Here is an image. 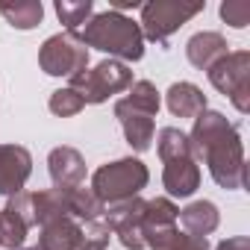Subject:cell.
Listing matches in <instances>:
<instances>
[{
	"label": "cell",
	"instance_id": "6da1fadb",
	"mask_svg": "<svg viewBox=\"0 0 250 250\" xmlns=\"http://www.w3.org/2000/svg\"><path fill=\"white\" fill-rule=\"evenodd\" d=\"M188 142H191L194 159H203L209 165V174L221 188H229V191L244 188L247 165H244V147H241V136L235 124H229L215 109H203L194 118Z\"/></svg>",
	"mask_w": 250,
	"mask_h": 250
},
{
	"label": "cell",
	"instance_id": "7a4b0ae2",
	"mask_svg": "<svg viewBox=\"0 0 250 250\" xmlns=\"http://www.w3.org/2000/svg\"><path fill=\"white\" fill-rule=\"evenodd\" d=\"M85 47H94V50H103L109 56H115L118 62H139L145 56V36H142V27L121 15V12H100V15H91L88 24L74 33Z\"/></svg>",
	"mask_w": 250,
	"mask_h": 250
},
{
	"label": "cell",
	"instance_id": "3957f363",
	"mask_svg": "<svg viewBox=\"0 0 250 250\" xmlns=\"http://www.w3.org/2000/svg\"><path fill=\"white\" fill-rule=\"evenodd\" d=\"M150 171L142 159H118L109 165H100L91 177V191L97 194V200L103 206L121 203V200H133L139 197V191L147 186Z\"/></svg>",
	"mask_w": 250,
	"mask_h": 250
},
{
	"label": "cell",
	"instance_id": "277c9868",
	"mask_svg": "<svg viewBox=\"0 0 250 250\" xmlns=\"http://www.w3.org/2000/svg\"><path fill=\"white\" fill-rule=\"evenodd\" d=\"M130 85H133V71L127 65L118 62V59H103L91 71L85 68V71L74 74L68 88H74L83 97V103H103L112 94L127 91Z\"/></svg>",
	"mask_w": 250,
	"mask_h": 250
},
{
	"label": "cell",
	"instance_id": "5b68a950",
	"mask_svg": "<svg viewBox=\"0 0 250 250\" xmlns=\"http://www.w3.org/2000/svg\"><path fill=\"white\" fill-rule=\"evenodd\" d=\"M209 83L221 94H227L241 115L250 112V53L247 50H235L218 59L209 68Z\"/></svg>",
	"mask_w": 250,
	"mask_h": 250
},
{
	"label": "cell",
	"instance_id": "8992f818",
	"mask_svg": "<svg viewBox=\"0 0 250 250\" xmlns=\"http://www.w3.org/2000/svg\"><path fill=\"white\" fill-rule=\"evenodd\" d=\"M206 3H180V0H153L142 6V36L150 42H168L186 21L203 12Z\"/></svg>",
	"mask_w": 250,
	"mask_h": 250
},
{
	"label": "cell",
	"instance_id": "52a82bcc",
	"mask_svg": "<svg viewBox=\"0 0 250 250\" xmlns=\"http://www.w3.org/2000/svg\"><path fill=\"white\" fill-rule=\"evenodd\" d=\"M39 65L50 77H74L88 68V47L74 33H56L50 36L39 50Z\"/></svg>",
	"mask_w": 250,
	"mask_h": 250
},
{
	"label": "cell",
	"instance_id": "ba28073f",
	"mask_svg": "<svg viewBox=\"0 0 250 250\" xmlns=\"http://www.w3.org/2000/svg\"><path fill=\"white\" fill-rule=\"evenodd\" d=\"M145 206L147 200L133 197V200H121L112 203L103 212V224L112 229V235H118V241L127 250H145Z\"/></svg>",
	"mask_w": 250,
	"mask_h": 250
},
{
	"label": "cell",
	"instance_id": "9c48e42d",
	"mask_svg": "<svg viewBox=\"0 0 250 250\" xmlns=\"http://www.w3.org/2000/svg\"><path fill=\"white\" fill-rule=\"evenodd\" d=\"M33 174V156L21 145H0V194H18L24 191Z\"/></svg>",
	"mask_w": 250,
	"mask_h": 250
},
{
	"label": "cell",
	"instance_id": "30bf717a",
	"mask_svg": "<svg viewBox=\"0 0 250 250\" xmlns=\"http://www.w3.org/2000/svg\"><path fill=\"white\" fill-rule=\"evenodd\" d=\"M115 118L121 121V130H124V136H127V145H130L133 150H139V153L150 150L153 133H156L150 115L133 109L127 100H118V103H115Z\"/></svg>",
	"mask_w": 250,
	"mask_h": 250
},
{
	"label": "cell",
	"instance_id": "8fae6325",
	"mask_svg": "<svg viewBox=\"0 0 250 250\" xmlns=\"http://www.w3.org/2000/svg\"><path fill=\"white\" fill-rule=\"evenodd\" d=\"M162 186L168 188L171 197H191L200 188V168L194 156H177L162 162Z\"/></svg>",
	"mask_w": 250,
	"mask_h": 250
},
{
	"label": "cell",
	"instance_id": "7c38bea8",
	"mask_svg": "<svg viewBox=\"0 0 250 250\" xmlns=\"http://www.w3.org/2000/svg\"><path fill=\"white\" fill-rule=\"evenodd\" d=\"M53 188H77L85 180V159L74 147H53L47 156Z\"/></svg>",
	"mask_w": 250,
	"mask_h": 250
},
{
	"label": "cell",
	"instance_id": "4fadbf2b",
	"mask_svg": "<svg viewBox=\"0 0 250 250\" xmlns=\"http://www.w3.org/2000/svg\"><path fill=\"white\" fill-rule=\"evenodd\" d=\"M80 241H83V227L74 218H56L42 224L39 250H80Z\"/></svg>",
	"mask_w": 250,
	"mask_h": 250
},
{
	"label": "cell",
	"instance_id": "5bb4252c",
	"mask_svg": "<svg viewBox=\"0 0 250 250\" xmlns=\"http://www.w3.org/2000/svg\"><path fill=\"white\" fill-rule=\"evenodd\" d=\"M227 47H229V44H227V39H224L221 33H197V36L188 39L186 56H188V62H191L194 68L209 71L218 59H224V56L229 53Z\"/></svg>",
	"mask_w": 250,
	"mask_h": 250
},
{
	"label": "cell",
	"instance_id": "9a60e30c",
	"mask_svg": "<svg viewBox=\"0 0 250 250\" xmlns=\"http://www.w3.org/2000/svg\"><path fill=\"white\" fill-rule=\"evenodd\" d=\"M165 103H168V112L177 118H197L206 109V94L194 83H174L165 91Z\"/></svg>",
	"mask_w": 250,
	"mask_h": 250
},
{
	"label": "cell",
	"instance_id": "2e32d148",
	"mask_svg": "<svg viewBox=\"0 0 250 250\" xmlns=\"http://www.w3.org/2000/svg\"><path fill=\"white\" fill-rule=\"evenodd\" d=\"M180 221L186 227L188 235H197V238H206L209 232L218 229L221 224V212L212 200H194L188 203L186 209H180Z\"/></svg>",
	"mask_w": 250,
	"mask_h": 250
},
{
	"label": "cell",
	"instance_id": "e0dca14e",
	"mask_svg": "<svg viewBox=\"0 0 250 250\" xmlns=\"http://www.w3.org/2000/svg\"><path fill=\"white\" fill-rule=\"evenodd\" d=\"M145 244H147L150 250H209V241H206V238L180 232L177 227H165V229L147 232V235H145Z\"/></svg>",
	"mask_w": 250,
	"mask_h": 250
},
{
	"label": "cell",
	"instance_id": "ac0fdd59",
	"mask_svg": "<svg viewBox=\"0 0 250 250\" xmlns=\"http://www.w3.org/2000/svg\"><path fill=\"white\" fill-rule=\"evenodd\" d=\"M33 212H36V224H47V221H56V218H71L68 191L65 188L36 191L33 194Z\"/></svg>",
	"mask_w": 250,
	"mask_h": 250
},
{
	"label": "cell",
	"instance_id": "d6986e66",
	"mask_svg": "<svg viewBox=\"0 0 250 250\" xmlns=\"http://www.w3.org/2000/svg\"><path fill=\"white\" fill-rule=\"evenodd\" d=\"M68 191V212L71 218H80V221H94V218H103L106 206L97 200V194L85 186H77V188H65Z\"/></svg>",
	"mask_w": 250,
	"mask_h": 250
},
{
	"label": "cell",
	"instance_id": "ffe728a7",
	"mask_svg": "<svg viewBox=\"0 0 250 250\" xmlns=\"http://www.w3.org/2000/svg\"><path fill=\"white\" fill-rule=\"evenodd\" d=\"M177 221H180V209L168 197L147 200V206H145V235L156 232V229H165V227H177Z\"/></svg>",
	"mask_w": 250,
	"mask_h": 250
},
{
	"label": "cell",
	"instance_id": "44dd1931",
	"mask_svg": "<svg viewBox=\"0 0 250 250\" xmlns=\"http://www.w3.org/2000/svg\"><path fill=\"white\" fill-rule=\"evenodd\" d=\"M0 15L9 21V27L15 30H33L42 24L44 18V6L39 0H27V3H15V6H0Z\"/></svg>",
	"mask_w": 250,
	"mask_h": 250
},
{
	"label": "cell",
	"instance_id": "7402d4cb",
	"mask_svg": "<svg viewBox=\"0 0 250 250\" xmlns=\"http://www.w3.org/2000/svg\"><path fill=\"white\" fill-rule=\"evenodd\" d=\"M156 150H159V159H177V156H194L191 150V142L183 130L177 127H162L159 136H156Z\"/></svg>",
	"mask_w": 250,
	"mask_h": 250
},
{
	"label": "cell",
	"instance_id": "603a6c76",
	"mask_svg": "<svg viewBox=\"0 0 250 250\" xmlns=\"http://www.w3.org/2000/svg\"><path fill=\"white\" fill-rule=\"evenodd\" d=\"M91 12H94L91 0H77V3H71V0H56V15H59V21L65 24L68 33H80L88 24Z\"/></svg>",
	"mask_w": 250,
	"mask_h": 250
},
{
	"label": "cell",
	"instance_id": "cb8c5ba5",
	"mask_svg": "<svg viewBox=\"0 0 250 250\" xmlns=\"http://www.w3.org/2000/svg\"><path fill=\"white\" fill-rule=\"evenodd\" d=\"M133 109H139V112H145V115H156L159 112V106H162V100H159V91H156V85L153 83H147V80H136L133 85H130V94L124 97Z\"/></svg>",
	"mask_w": 250,
	"mask_h": 250
},
{
	"label": "cell",
	"instance_id": "d4e9b609",
	"mask_svg": "<svg viewBox=\"0 0 250 250\" xmlns=\"http://www.w3.org/2000/svg\"><path fill=\"white\" fill-rule=\"evenodd\" d=\"M80 227H83V241H80V250H106V247H109L112 229L103 224V218L83 221Z\"/></svg>",
	"mask_w": 250,
	"mask_h": 250
},
{
	"label": "cell",
	"instance_id": "484cf974",
	"mask_svg": "<svg viewBox=\"0 0 250 250\" xmlns=\"http://www.w3.org/2000/svg\"><path fill=\"white\" fill-rule=\"evenodd\" d=\"M83 97L74 91V88H59L50 94V112L59 115V118H71V115H80L83 112Z\"/></svg>",
	"mask_w": 250,
	"mask_h": 250
},
{
	"label": "cell",
	"instance_id": "4316f807",
	"mask_svg": "<svg viewBox=\"0 0 250 250\" xmlns=\"http://www.w3.org/2000/svg\"><path fill=\"white\" fill-rule=\"evenodd\" d=\"M221 18L229 27L244 30L250 24V3H247V0H224V3H221Z\"/></svg>",
	"mask_w": 250,
	"mask_h": 250
},
{
	"label": "cell",
	"instance_id": "83f0119b",
	"mask_svg": "<svg viewBox=\"0 0 250 250\" xmlns=\"http://www.w3.org/2000/svg\"><path fill=\"white\" fill-rule=\"evenodd\" d=\"M215 250H250V238H247V235H235V238L221 241Z\"/></svg>",
	"mask_w": 250,
	"mask_h": 250
},
{
	"label": "cell",
	"instance_id": "f1b7e54d",
	"mask_svg": "<svg viewBox=\"0 0 250 250\" xmlns=\"http://www.w3.org/2000/svg\"><path fill=\"white\" fill-rule=\"evenodd\" d=\"M142 3L139 0H112V12H121L124 15V9H139Z\"/></svg>",
	"mask_w": 250,
	"mask_h": 250
},
{
	"label": "cell",
	"instance_id": "f546056e",
	"mask_svg": "<svg viewBox=\"0 0 250 250\" xmlns=\"http://www.w3.org/2000/svg\"><path fill=\"white\" fill-rule=\"evenodd\" d=\"M0 244H3V227H0Z\"/></svg>",
	"mask_w": 250,
	"mask_h": 250
},
{
	"label": "cell",
	"instance_id": "4dcf8cb0",
	"mask_svg": "<svg viewBox=\"0 0 250 250\" xmlns=\"http://www.w3.org/2000/svg\"><path fill=\"white\" fill-rule=\"evenodd\" d=\"M18 250H39V247H18Z\"/></svg>",
	"mask_w": 250,
	"mask_h": 250
}]
</instances>
